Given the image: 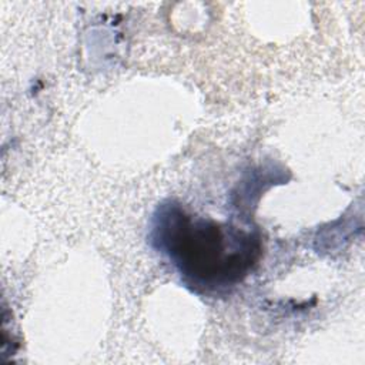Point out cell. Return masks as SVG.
<instances>
[{"label": "cell", "instance_id": "1", "mask_svg": "<svg viewBox=\"0 0 365 365\" xmlns=\"http://www.w3.org/2000/svg\"><path fill=\"white\" fill-rule=\"evenodd\" d=\"M151 240L182 279L202 292H221L240 284L262 251L257 232L192 215L174 201L157 210Z\"/></svg>", "mask_w": 365, "mask_h": 365}]
</instances>
